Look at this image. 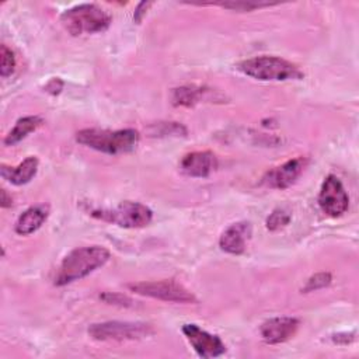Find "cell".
<instances>
[{
	"label": "cell",
	"instance_id": "obj_3",
	"mask_svg": "<svg viewBox=\"0 0 359 359\" xmlns=\"http://www.w3.org/2000/svg\"><path fill=\"white\" fill-rule=\"evenodd\" d=\"M237 69L252 79L261 81H286V80H300L303 79V72L294 63L279 57L261 55L241 60Z\"/></svg>",
	"mask_w": 359,
	"mask_h": 359
},
{
	"label": "cell",
	"instance_id": "obj_18",
	"mask_svg": "<svg viewBox=\"0 0 359 359\" xmlns=\"http://www.w3.org/2000/svg\"><path fill=\"white\" fill-rule=\"evenodd\" d=\"M210 6H220L223 8H229L231 11H254L257 8H264V7H271L276 6V3H269V1H224V3H209Z\"/></svg>",
	"mask_w": 359,
	"mask_h": 359
},
{
	"label": "cell",
	"instance_id": "obj_12",
	"mask_svg": "<svg viewBox=\"0 0 359 359\" xmlns=\"http://www.w3.org/2000/svg\"><path fill=\"white\" fill-rule=\"evenodd\" d=\"M217 167L216 156L209 150L192 151L182 157L180 163L181 171L194 178H205L209 177Z\"/></svg>",
	"mask_w": 359,
	"mask_h": 359
},
{
	"label": "cell",
	"instance_id": "obj_8",
	"mask_svg": "<svg viewBox=\"0 0 359 359\" xmlns=\"http://www.w3.org/2000/svg\"><path fill=\"white\" fill-rule=\"evenodd\" d=\"M320 209L331 217L342 216L349 206V196L337 175H327L318 194Z\"/></svg>",
	"mask_w": 359,
	"mask_h": 359
},
{
	"label": "cell",
	"instance_id": "obj_24",
	"mask_svg": "<svg viewBox=\"0 0 359 359\" xmlns=\"http://www.w3.org/2000/svg\"><path fill=\"white\" fill-rule=\"evenodd\" d=\"M63 87V81L60 79H52L48 84H46V91L50 94H59L60 90Z\"/></svg>",
	"mask_w": 359,
	"mask_h": 359
},
{
	"label": "cell",
	"instance_id": "obj_10",
	"mask_svg": "<svg viewBox=\"0 0 359 359\" xmlns=\"http://www.w3.org/2000/svg\"><path fill=\"white\" fill-rule=\"evenodd\" d=\"M307 164H309L307 157L299 156V157L290 158L283 164L269 170L264 175L262 184L275 189H286L297 181V178L303 174Z\"/></svg>",
	"mask_w": 359,
	"mask_h": 359
},
{
	"label": "cell",
	"instance_id": "obj_25",
	"mask_svg": "<svg viewBox=\"0 0 359 359\" xmlns=\"http://www.w3.org/2000/svg\"><path fill=\"white\" fill-rule=\"evenodd\" d=\"M0 205L1 208H10L13 205V198L11 195L7 194L6 189H1V199H0Z\"/></svg>",
	"mask_w": 359,
	"mask_h": 359
},
{
	"label": "cell",
	"instance_id": "obj_21",
	"mask_svg": "<svg viewBox=\"0 0 359 359\" xmlns=\"http://www.w3.org/2000/svg\"><path fill=\"white\" fill-rule=\"evenodd\" d=\"M292 216L285 209H275L268 217H266V229L271 231H276L286 224H289Z\"/></svg>",
	"mask_w": 359,
	"mask_h": 359
},
{
	"label": "cell",
	"instance_id": "obj_5",
	"mask_svg": "<svg viewBox=\"0 0 359 359\" xmlns=\"http://www.w3.org/2000/svg\"><path fill=\"white\" fill-rule=\"evenodd\" d=\"M90 215L123 229H140L147 226L153 219L150 208L132 201H123L112 209H91Z\"/></svg>",
	"mask_w": 359,
	"mask_h": 359
},
{
	"label": "cell",
	"instance_id": "obj_22",
	"mask_svg": "<svg viewBox=\"0 0 359 359\" xmlns=\"http://www.w3.org/2000/svg\"><path fill=\"white\" fill-rule=\"evenodd\" d=\"M100 299L104 300L107 304H114V306H121V307H129L132 306V300L121 293H111V292H105L102 294H100Z\"/></svg>",
	"mask_w": 359,
	"mask_h": 359
},
{
	"label": "cell",
	"instance_id": "obj_13",
	"mask_svg": "<svg viewBox=\"0 0 359 359\" xmlns=\"http://www.w3.org/2000/svg\"><path fill=\"white\" fill-rule=\"evenodd\" d=\"M252 233L251 223L248 222H237L230 224L220 236L219 245L220 248L233 255H240L247 248V241L250 240Z\"/></svg>",
	"mask_w": 359,
	"mask_h": 359
},
{
	"label": "cell",
	"instance_id": "obj_1",
	"mask_svg": "<svg viewBox=\"0 0 359 359\" xmlns=\"http://www.w3.org/2000/svg\"><path fill=\"white\" fill-rule=\"evenodd\" d=\"M111 254L101 245H87L72 250L60 262L56 276V286H66L80 280L107 264Z\"/></svg>",
	"mask_w": 359,
	"mask_h": 359
},
{
	"label": "cell",
	"instance_id": "obj_4",
	"mask_svg": "<svg viewBox=\"0 0 359 359\" xmlns=\"http://www.w3.org/2000/svg\"><path fill=\"white\" fill-rule=\"evenodd\" d=\"M60 21L73 36L102 32L111 25V15L94 3L77 4L62 13Z\"/></svg>",
	"mask_w": 359,
	"mask_h": 359
},
{
	"label": "cell",
	"instance_id": "obj_15",
	"mask_svg": "<svg viewBox=\"0 0 359 359\" xmlns=\"http://www.w3.org/2000/svg\"><path fill=\"white\" fill-rule=\"evenodd\" d=\"M38 158L35 156L27 157L24 161H21L17 167H8L6 164H1V177L11 182L13 185H24L28 184L38 171Z\"/></svg>",
	"mask_w": 359,
	"mask_h": 359
},
{
	"label": "cell",
	"instance_id": "obj_7",
	"mask_svg": "<svg viewBox=\"0 0 359 359\" xmlns=\"http://www.w3.org/2000/svg\"><path fill=\"white\" fill-rule=\"evenodd\" d=\"M128 287L146 297L163 300V302H171V303H182V304H191L196 303V297L185 289L182 285L172 279H163V280H150V282H135L129 283Z\"/></svg>",
	"mask_w": 359,
	"mask_h": 359
},
{
	"label": "cell",
	"instance_id": "obj_23",
	"mask_svg": "<svg viewBox=\"0 0 359 359\" xmlns=\"http://www.w3.org/2000/svg\"><path fill=\"white\" fill-rule=\"evenodd\" d=\"M151 4H153V3H150V1H142V3H139L137 8H136V11H135V15H133V21H136V22L139 24V22L142 21V18L144 17L147 8H149Z\"/></svg>",
	"mask_w": 359,
	"mask_h": 359
},
{
	"label": "cell",
	"instance_id": "obj_14",
	"mask_svg": "<svg viewBox=\"0 0 359 359\" xmlns=\"http://www.w3.org/2000/svg\"><path fill=\"white\" fill-rule=\"evenodd\" d=\"M49 216V206L45 203L34 205L24 210L15 222V233L20 236H29L35 233L46 222Z\"/></svg>",
	"mask_w": 359,
	"mask_h": 359
},
{
	"label": "cell",
	"instance_id": "obj_17",
	"mask_svg": "<svg viewBox=\"0 0 359 359\" xmlns=\"http://www.w3.org/2000/svg\"><path fill=\"white\" fill-rule=\"evenodd\" d=\"M43 123L41 116L36 115H28V116H22L20 118L14 128L6 135L4 137V144L6 146H14L18 142H21L22 139H25L31 132L36 130Z\"/></svg>",
	"mask_w": 359,
	"mask_h": 359
},
{
	"label": "cell",
	"instance_id": "obj_9",
	"mask_svg": "<svg viewBox=\"0 0 359 359\" xmlns=\"http://www.w3.org/2000/svg\"><path fill=\"white\" fill-rule=\"evenodd\" d=\"M182 334L201 358H217L226 352V345L220 337L208 332L196 324H184Z\"/></svg>",
	"mask_w": 359,
	"mask_h": 359
},
{
	"label": "cell",
	"instance_id": "obj_2",
	"mask_svg": "<svg viewBox=\"0 0 359 359\" xmlns=\"http://www.w3.org/2000/svg\"><path fill=\"white\" fill-rule=\"evenodd\" d=\"M139 132L135 129H81L76 133V142L105 154H123L132 151L139 143Z\"/></svg>",
	"mask_w": 359,
	"mask_h": 359
},
{
	"label": "cell",
	"instance_id": "obj_19",
	"mask_svg": "<svg viewBox=\"0 0 359 359\" xmlns=\"http://www.w3.org/2000/svg\"><path fill=\"white\" fill-rule=\"evenodd\" d=\"M15 69V56L14 52L7 46H0V74L1 77H8L14 73Z\"/></svg>",
	"mask_w": 359,
	"mask_h": 359
},
{
	"label": "cell",
	"instance_id": "obj_11",
	"mask_svg": "<svg viewBox=\"0 0 359 359\" xmlns=\"http://www.w3.org/2000/svg\"><path fill=\"white\" fill-rule=\"evenodd\" d=\"M300 321L294 317H273L264 321L259 334L266 344L276 345L290 339L299 330Z\"/></svg>",
	"mask_w": 359,
	"mask_h": 359
},
{
	"label": "cell",
	"instance_id": "obj_6",
	"mask_svg": "<svg viewBox=\"0 0 359 359\" xmlns=\"http://www.w3.org/2000/svg\"><path fill=\"white\" fill-rule=\"evenodd\" d=\"M95 341H137L154 334V328L139 321H105L91 324L87 330Z\"/></svg>",
	"mask_w": 359,
	"mask_h": 359
},
{
	"label": "cell",
	"instance_id": "obj_20",
	"mask_svg": "<svg viewBox=\"0 0 359 359\" xmlns=\"http://www.w3.org/2000/svg\"><path fill=\"white\" fill-rule=\"evenodd\" d=\"M332 280V276L330 272H318V273H314L311 275L307 280H306V285L303 286L302 292L304 293H309V292H316V290H320L323 287H327Z\"/></svg>",
	"mask_w": 359,
	"mask_h": 359
},
{
	"label": "cell",
	"instance_id": "obj_16",
	"mask_svg": "<svg viewBox=\"0 0 359 359\" xmlns=\"http://www.w3.org/2000/svg\"><path fill=\"white\" fill-rule=\"evenodd\" d=\"M212 90L199 86H182L172 90L171 102L174 107H192L202 100H206Z\"/></svg>",
	"mask_w": 359,
	"mask_h": 359
}]
</instances>
